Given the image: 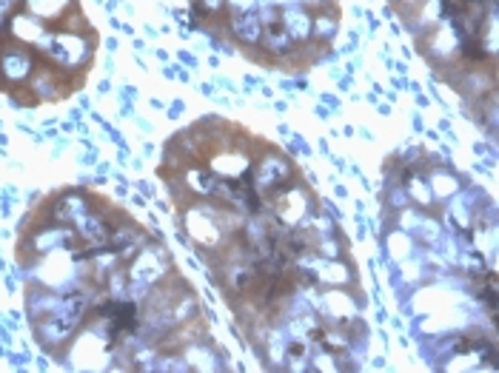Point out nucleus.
I'll return each mask as SVG.
<instances>
[{"label":"nucleus","mask_w":499,"mask_h":373,"mask_svg":"<svg viewBox=\"0 0 499 373\" xmlns=\"http://www.w3.org/2000/svg\"><path fill=\"white\" fill-rule=\"evenodd\" d=\"M0 68H4L9 78H26V71H29V57L23 51H15L9 49L4 54V60H0Z\"/></svg>","instance_id":"nucleus-1"}]
</instances>
